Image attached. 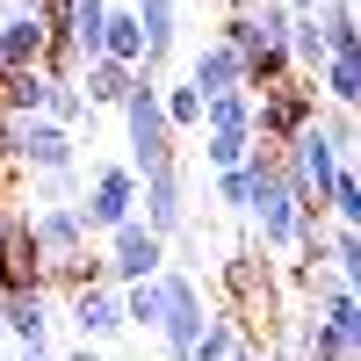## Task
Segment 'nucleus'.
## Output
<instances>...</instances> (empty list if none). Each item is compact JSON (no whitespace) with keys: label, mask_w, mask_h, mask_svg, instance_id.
I'll return each mask as SVG.
<instances>
[{"label":"nucleus","mask_w":361,"mask_h":361,"mask_svg":"<svg viewBox=\"0 0 361 361\" xmlns=\"http://www.w3.org/2000/svg\"><path fill=\"white\" fill-rule=\"evenodd\" d=\"M246 173H253V209H246V217L260 224V246H267V253H289L296 217H304L311 202L296 195V180H289V166H282V152H275V145H253Z\"/></svg>","instance_id":"f257e3e1"},{"label":"nucleus","mask_w":361,"mask_h":361,"mask_svg":"<svg viewBox=\"0 0 361 361\" xmlns=\"http://www.w3.org/2000/svg\"><path fill=\"white\" fill-rule=\"evenodd\" d=\"M116 116H123V137H130V159H123V166H130L137 180H152V173H173L180 145H173L166 116H159V73H137Z\"/></svg>","instance_id":"f03ea898"},{"label":"nucleus","mask_w":361,"mask_h":361,"mask_svg":"<svg viewBox=\"0 0 361 361\" xmlns=\"http://www.w3.org/2000/svg\"><path fill=\"white\" fill-rule=\"evenodd\" d=\"M202 325H209V304H202V282L195 275H180V267H166L159 275V347L166 361H188V347L202 340Z\"/></svg>","instance_id":"7ed1b4c3"},{"label":"nucleus","mask_w":361,"mask_h":361,"mask_svg":"<svg viewBox=\"0 0 361 361\" xmlns=\"http://www.w3.org/2000/svg\"><path fill=\"white\" fill-rule=\"evenodd\" d=\"M73 209H80V231H87V238H109V231H123V224L137 217V173H130L123 159L94 166V180H87V195H80Z\"/></svg>","instance_id":"20e7f679"},{"label":"nucleus","mask_w":361,"mask_h":361,"mask_svg":"<svg viewBox=\"0 0 361 361\" xmlns=\"http://www.w3.org/2000/svg\"><path fill=\"white\" fill-rule=\"evenodd\" d=\"M318 87L311 80H282V87H267V94H253V145H282L304 130V123H318Z\"/></svg>","instance_id":"39448f33"},{"label":"nucleus","mask_w":361,"mask_h":361,"mask_svg":"<svg viewBox=\"0 0 361 361\" xmlns=\"http://www.w3.org/2000/svg\"><path fill=\"white\" fill-rule=\"evenodd\" d=\"M159 267H173V260H166V246H159L137 217H130L123 231H109V253H102V282H109V289H137V282H152Z\"/></svg>","instance_id":"423d86ee"},{"label":"nucleus","mask_w":361,"mask_h":361,"mask_svg":"<svg viewBox=\"0 0 361 361\" xmlns=\"http://www.w3.org/2000/svg\"><path fill=\"white\" fill-rule=\"evenodd\" d=\"M58 318L80 333V347H102V340H116L123 333V289H109V282H94V289H73L66 304H58Z\"/></svg>","instance_id":"0eeeda50"},{"label":"nucleus","mask_w":361,"mask_h":361,"mask_svg":"<svg viewBox=\"0 0 361 361\" xmlns=\"http://www.w3.org/2000/svg\"><path fill=\"white\" fill-rule=\"evenodd\" d=\"M137 224L159 238V246H173L180 231H188V188H180V166L173 173H152L137 180Z\"/></svg>","instance_id":"6e6552de"},{"label":"nucleus","mask_w":361,"mask_h":361,"mask_svg":"<svg viewBox=\"0 0 361 361\" xmlns=\"http://www.w3.org/2000/svg\"><path fill=\"white\" fill-rule=\"evenodd\" d=\"M51 325H58V304H51L44 289L0 296V340H15L22 354H44V347H51Z\"/></svg>","instance_id":"1a4fd4ad"},{"label":"nucleus","mask_w":361,"mask_h":361,"mask_svg":"<svg viewBox=\"0 0 361 361\" xmlns=\"http://www.w3.org/2000/svg\"><path fill=\"white\" fill-rule=\"evenodd\" d=\"M73 159H80V137L73 130H58V123H44V116H29L22 123V137H15V166H29V173H73Z\"/></svg>","instance_id":"9d476101"},{"label":"nucleus","mask_w":361,"mask_h":361,"mask_svg":"<svg viewBox=\"0 0 361 361\" xmlns=\"http://www.w3.org/2000/svg\"><path fill=\"white\" fill-rule=\"evenodd\" d=\"M29 238H37L44 267L87 253V231H80V209H73V202H44V209H29Z\"/></svg>","instance_id":"9b49d317"},{"label":"nucleus","mask_w":361,"mask_h":361,"mask_svg":"<svg viewBox=\"0 0 361 361\" xmlns=\"http://www.w3.org/2000/svg\"><path fill=\"white\" fill-rule=\"evenodd\" d=\"M188 87H195L202 102H217V94H238V87H246V58H238V51H224L217 37H209V44L188 58Z\"/></svg>","instance_id":"f8f14e48"},{"label":"nucleus","mask_w":361,"mask_h":361,"mask_svg":"<svg viewBox=\"0 0 361 361\" xmlns=\"http://www.w3.org/2000/svg\"><path fill=\"white\" fill-rule=\"evenodd\" d=\"M44 15L37 8H29V0H22V8H8V15H0V66H44Z\"/></svg>","instance_id":"ddd939ff"},{"label":"nucleus","mask_w":361,"mask_h":361,"mask_svg":"<svg viewBox=\"0 0 361 361\" xmlns=\"http://www.w3.org/2000/svg\"><path fill=\"white\" fill-rule=\"evenodd\" d=\"M130 15L145 29V73H159L180 44V0H130Z\"/></svg>","instance_id":"4468645a"},{"label":"nucleus","mask_w":361,"mask_h":361,"mask_svg":"<svg viewBox=\"0 0 361 361\" xmlns=\"http://www.w3.org/2000/svg\"><path fill=\"white\" fill-rule=\"evenodd\" d=\"M130 66H116V58H87V66L73 73V87H80V102L87 109H123V94H130Z\"/></svg>","instance_id":"2eb2a0df"},{"label":"nucleus","mask_w":361,"mask_h":361,"mask_svg":"<svg viewBox=\"0 0 361 361\" xmlns=\"http://www.w3.org/2000/svg\"><path fill=\"white\" fill-rule=\"evenodd\" d=\"M311 87H318V109H347V116H354V102H361V66L333 51V58L311 73Z\"/></svg>","instance_id":"dca6fc26"},{"label":"nucleus","mask_w":361,"mask_h":361,"mask_svg":"<svg viewBox=\"0 0 361 361\" xmlns=\"http://www.w3.org/2000/svg\"><path fill=\"white\" fill-rule=\"evenodd\" d=\"M44 94H51V80L37 66H15V73H0V116H44Z\"/></svg>","instance_id":"f3484780"},{"label":"nucleus","mask_w":361,"mask_h":361,"mask_svg":"<svg viewBox=\"0 0 361 361\" xmlns=\"http://www.w3.org/2000/svg\"><path fill=\"white\" fill-rule=\"evenodd\" d=\"M311 22H318L325 51H340V58H354V51H361V15H354V0H318Z\"/></svg>","instance_id":"a211bd4d"},{"label":"nucleus","mask_w":361,"mask_h":361,"mask_svg":"<svg viewBox=\"0 0 361 361\" xmlns=\"http://www.w3.org/2000/svg\"><path fill=\"white\" fill-rule=\"evenodd\" d=\"M224 289H231V304H253V296H260V311H267L275 275H267V260H260V253H231V260H224Z\"/></svg>","instance_id":"6ab92c4d"},{"label":"nucleus","mask_w":361,"mask_h":361,"mask_svg":"<svg viewBox=\"0 0 361 361\" xmlns=\"http://www.w3.org/2000/svg\"><path fill=\"white\" fill-rule=\"evenodd\" d=\"M159 116H166V130H202V94L188 80H159Z\"/></svg>","instance_id":"aec40b11"},{"label":"nucleus","mask_w":361,"mask_h":361,"mask_svg":"<svg viewBox=\"0 0 361 361\" xmlns=\"http://www.w3.org/2000/svg\"><path fill=\"white\" fill-rule=\"evenodd\" d=\"M44 123H58V130H73V137H80V123H94V109L80 102V87H73V80H51V94H44Z\"/></svg>","instance_id":"412c9836"},{"label":"nucleus","mask_w":361,"mask_h":361,"mask_svg":"<svg viewBox=\"0 0 361 361\" xmlns=\"http://www.w3.org/2000/svg\"><path fill=\"white\" fill-rule=\"evenodd\" d=\"M325 275H333V282H354L361 275V238H354V224H325Z\"/></svg>","instance_id":"4be33fe9"},{"label":"nucleus","mask_w":361,"mask_h":361,"mask_svg":"<svg viewBox=\"0 0 361 361\" xmlns=\"http://www.w3.org/2000/svg\"><path fill=\"white\" fill-rule=\"evenodd\" d=\"M231 347H238V318L209 304V325H202V340L188 347V361H231Z\"/></svg>","instance_id":"5701e85b"},{"label":"nucleus","mask_w":361,"mask_h":361,"mask_svg":"<svg viewBox=\"0 0 361 361\" xmlns=\"http://www.w3.org/2000/svg\"><path fill=\"white\" fill-rule=\"evenodd\" d=\"M202 130H246V137H253V94L238 87V94L202 102Z\"/></svg>","instance_id":"b1692460"},{"label":"nucleus","mask_w":361,"mask_h":361,"mask_svg":"<svg viewBox=\"0 0 361 361\" xmlns=\"http://www.w3.org/2000/svg\"><path fill=\"white\" fill-rule=\"evenodd\" d=\"M202 159L217 166V173H231V166L253 159V137H246V130H202Z\"/></svg>","instance_id":"393cba45"},{"label":"nucleus","mask_w":361,"mask_h":361,"mask_svg":"<svg viewBox=\"0 0 361 361\" xmlns=\"http://www.w3.org/2000/svg\"><path fill=\"white\" fill-rule=\"evenodd\" d=\"M282 80H296L282 44H267V51H253V58H246V94H267V87H282Z\"/></svg>","instance_id":"a878e982"},{"label":"nucleus","mask_w":361,"mask_h":361,"mask_svg":"<svg viewBox=\"0 0 361 361\" xmlns=\"http://www.w3.org/2000/svg\"><path fill=\"white\" fill-rule=\"evenodd\" d=\"M159 275H166V267H159ZM159 275L137 282V289H123V325H145V333L159 325Z\"/></svg>","instance_id":"bb28decb"},{"label":"nucleus","mask_w":361,"mask_h":361,"mask_svg":"<svg viewBox=\"0 0 361 361\" xmlns=\"http://www.w3.org/2000/svg\"><path fill=\"white\" fill-rule=\"evenodd\" d=\"M217 202H224V209H253V173H246V166L217 173Z\"/></svg>","instance_id":"cd10ccee"},{"label":"nucleus","mask_w":361,"mask_h":361,"mask_svg":"<svg viewBox=\"0 0 361 361\" xmlns=\"http://www.w3.org/2000/svg\"><path fill=\"white\" fill-rule=\"evenodd\" d=\"M231 361H260V347H253V340H238V347H231Z\"/></svg>","instance_id":"c85d7f7f"},{"label":"nucleus","mask_w":361,"mask_h":361,"mask_svg":"<svg viewBox=\"0 0 361 361\" xmlns=\"http://www.w3.org/2000/svg\"><path fill=\"white\" fill-rule=\"evenodd\" d=\"M260 361H296V347H260Z\"/></svg>","instance_id":"c756f323"},{"label":"nucleus","mask_w":361,"mask_h":361,"mask_svg":"<svg viewBox=\"0 0 361 361\" xmlns=\"http://www.w3.org/2000/svg\"><path fill=\"white\" fill-rule=\"evenodd\" d=\"M58 361H94V347H73V354H58Z\"/></svg>","instance_id":"7c9ffc66"},{"label":"nucleus","mask_w":361,"mask_h":361,"mask_svg":"<svg viewBox=\"0 0 361 361\" xmlns=\"http://www.w3.org/2000/svg\"><path fill=\"white\" fill-rule=\"evenodd\" d=\"M8 361H51V354H22V347H15V354H8Z\"/></svg>","instance_id":"2f4dec72"},{"label":"nucleus","mask_w":361,"mask_h":361,"mask_svg":"<svg viewBox=\"0 0 361 361\" xmlns=\"http://www.w3.org/2000/svg\"><path fill=\"white\" fill-rule=\"evenodd\" d=\"M0 246H8V202H0Z\"/></svg>","instance_id":"473e14b6"},{"label":"nucleus","mask_w":361,"mask_h":361,"mask_svg":"<svg viewBox=\"0 0 361 361\" xmlns=\"http://www.w3.org/2000/svg\"><path fill=\"white\" fill-rule=\"evenodd\" d=\"M296 361H325V354H296Z\"/></svg>","instance_id":"72a5a7b5"},{"label":"nucleus","mask_w":361,"mask_h":361,"mask_svg":"<svg viewBox=\"0 0 361 361\" xmlns=\"http://www.w3.org/2000/svg\"><path fill=\"white\" fill-rule=\"evenodd\" d=\"M0 73H8V66H0Z\"/></svg>","instance_id":"f704fd0d"},{"label":"nucleus","mask_w":361,"mask_h":361,"mask_svg":"<svg viewBox=\"0 0 361 361\" xmlns=\"http://www.w3.org/2000/svg\"><path fill=\"white\" fill-rule=\"evenodd\" d=\"M15 8H22V0H15Z\"/></svg>","instance_id":"c9c22d12"}]
</instances>
